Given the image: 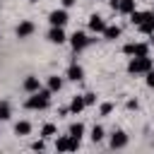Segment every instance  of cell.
Masks as SVG:
<instances>
[{
  "mask_svg": "<svg viewBox=\"0 0 154 154\" xmlns=\"http://www.w3.org/2000/svg\"><path fill=\"white\" fill-rule=\"evenodd\" d=\"M51 94H53L51 89H38V91H34V96L26 99V108H31V111H43V108H48Z\"/></svg>",
  "mask_w": 154,
  "mask_h": 154,
  "instance_id": "obj_1",
  "label": "cell"
},
{
  "mask_svg": "<svg viewBox=\"0 0 154 154\" xmlns=\"http://www.w3.org/2000/svg\"><path fill=\"white\" fill-rule=\"evenodd\" d=\"M128 70H130L132 75H140V72H147V70H152V58H149V55H135V58L130 60V65H128Z\"/></svg>",
  "mask_w": 154,
  "mask_h": 154,
  "instance_id": "obj_2",
  "label": "cell"
},
{
  "mask_svg": "<svg viewBox=\"0 0 154 154\" xmlns=\"http://www.w3.org/2000/svg\"><path fill=\"white\" fill-rule=\"evenodd\" d=\"M77 147H79V140L77 137H70L67 135V137H58L55 140V149L58 152H75Z\"/></svg>",
  "mask_w": 154,
  "mask_h": 154,
  "instance_id": "obj_3",
  "label": "cell"
},
{
  "mask_svg": "<svg viewBox=\"0 0 154 154\" xmlns=\"http://www.w3.org/2000/svg\"><path fill=\"white\" fill-rule=\"evenodd\" d=\"M91 41H94V38H87V34H82V31H75V34L70 36V43H72V48H75V51H82V48H87Z\"/></svg>",
  "mask_w": 154,
  "mask_h": 154,
  "instance_id": "obj_4",
  "label": "cell"
},
{
  "mask_svg": "<svg viewBox=\"0 0 154 154\" xmlns=\"http://www.w3.org/2000/svg\"><path fill=\"white\" fill-rule=\"evenodd\" d=\"M123 53H128V55H149V46L147 43H125Z\"/></svg>",
  "mask_w": 154,
  "mask_h": 154,
  "instance_id": "obj_5",
  "label": "cell"
},
{
  "mask_svg": "<svg viewBox=\"0 0 154 154\" xmlns=\"http://www.w3.org/2000/svg\"><path fill=\"white\" fill-rule=\"evenodd\" d=\"M48 22H51V26H65V24H67V12H65V7H63V10H53V12L48 14Z\"/></svg>",
  "mask_w": 154,
  "mask_h": 154,
  "instance_id": "obj_6",
  "label": "cell"
},
{
  "mask_svg": "<svg viewBox=\"0 0 154 154\" xmlns=\"http://www.w3.org/2000/svg\"><path fill=\"white\" fill-rule=\"evenodd\" d=\"M142 34H154V12H144V19L137 24Z\"/></svg>",
  "mask_w": 154,
  "mask_h": 154,
  "instance_id": "obj_7",
  "label": "cell"
},
{
  "mask_svg": "<svg viewBox=\"0 0 154 154\" xmlns=\"http://www.w3.org/2000/svg\"><path fill=\"white\" fill-rule=\"evenodd\" d=\"M125 144H128V135H125L123 130H116V132L111 135V147H113V149H123Z\"/></svg>",
  "mask_w": 154,
  "mask_h": 154,
  "instance_id": "obj_8",
  "label": "cell"
},
{
  "mask_svg": "<svg viewBox=\"0 0 154 154\" xmlns=\"http://www.w3.org/2000/svg\"><path fill=\"white\" fill-rule=\"evenodd\" d=\"M31 34H34V22H29V19L19 22V26H17V36H19V38H26V36H31Z\"/></svg>",
  "mask_w": 154,
  "mask_h": 154,
  "instance_id": "obj_9",
  "label": "cell"
},
{
  "mask_svg": "<svg viewBox=\"0 0 154 154\" xmlns=\"http://www.w3.org/2000/svg\"><path fill=\"white\" fill-rule=\"evenodd\" d=\"M67 36H65V31H63V26H53L51 31H48V41H53V43H63Z\"/></svg>",
  "mask_w": 154,
  "mask_h": 154,
  "instance_id": "obj_10",
  "label": "cell"
},
{
  "mask_svg": "<svg viewBox=\"0 0 154 154\" xmlns=\"http://www.w3.org/2000/svg\"><path fill=\"white\" fill-rule=\"evenodd\" d=\"M89 29H91V31H103V29H106V22H103L99 14H91V17H89Z\"/></svg>",
  "mask_w": 154,
  "mask_h": 154,
  "instance_id": "obj_11",
  "label": "cell"
},
{
  "mask_svg": "<svg viewBox=\"0 0 154 154\" xmlns=\"http://www.w3.org/2000/svg\"><path fill=\"white\" fill-rule=\"evenodd\" d=\"M67 77H70L72 82H79V79L84 77V70H82L79 65H70V67H67Z\"/></svg>",
  "mask_w": 154,
  "mask_h": 154,
  "instance_id": "obj_12",
  "label": "cell"
},
{
  "mask_svg": "<svg viewBox=\"0 0 154 154\" xmlns=\"http://www.w3.org/2000/svg\"><path fill=\"white\" fill-rule=\"evenodd\" d=\"M24 89H26V91H31V94H34V91H38V89H41L38 77H26V79H24Z\"/></svg>",
  "mask_w": 154,
  "mask_h": 154,
  "instance_id": "obj_13",
  "label": "cell"
},
{
  "mask_svg": "<svg viewBox=\"0 0 154 154\" xmlns=\"http://www.w3.org/2000/svg\"><path fill=\"white\" fill-rule=\"evenodd\" d=\"M14 132H17V135H29V132H31V123H26V120H19V123L14 125Z\"/></svg>",
  "mask_w": 154,
  "mask_h": 154,
  "instance_id": "obj_14",
  "label": "cell"
},
{
  "mask_svg": "<svg viewBox=\"0 0 154 154\" xmlns=\"http://www.w3.org/2000/svg\"><path fill=\"white\" fill-rule=\"evenodd\" d=\"M101 34H103L106 38H111V41H113V38H118V36H120V26H106Z\"/></svg>",
  "mask_w": 154,
  "mask_h": 154,
  "instance_id": "obj_15",
  "label": "cell"
},
{
  "mask_svg": "<svg viewBox=\"0 0 154 154\" xmlns=\"http://www.w3.org/2000/svg\"><path fill=\"white\" fill-rule=\"evenodd\" d=\"M82 135H84V125H82V123H72V125H70V137H77V140H79Z\"/></svg>",
  "mask_w": 154,
  "mask_h": 154,
  "instance_id": "obj_16",
  "label": "cell"
},
{
  "mask_svg": "<svg viewBox=\"0 0 154 154\" xmlns=\"http://www.w3.org/2000/svg\"><path fill=\"white\" fill-rule=\"evenodd\" d=\"M135 10V0H120V5H118V12H125V14H130Z\"/></svg>",
  "mask_w": 154,
  "mask_h": 154,
  "instance_id": "obj_17",
  "label": "cell"
},
{
  "mask_svg": "<svg viewBox=\"0 0 154 154\" xmlns=\"http://www.w3.org/2000/svg\"><path fill=\"white\" fill-rule=\"evenodd\" d=\"M10 116H12L10 103H7V101H0V120H10Z\"/></svg>",
  "mask_w": 154,
  "mask_h": 154,
  "instance_id": "obj_18",
  "label": "cell"
},
{
  "mask_svg": "<svg viewBox=\"0 0 154 154\" xmlns=\"http://www.w3.org/2000/svg\"><path fill=\"white\" fill-rule=\"evenodd\" d=\"M60 87H63V79H60V77H55V75L48 77V89H51V91H60Z\"/></svg>",
  "mask_w": 154,
  "mask_h": 154,
  "instance_id": "obj_19",
  "label": "cell"
},
{
  "mask_svg": "<svg viewBox=\"0 0 154 154\" xmlns=\"http://www.w3.org/2000/svg\"><path fill=\"white\" fill-rule=\"evenodd\" d=\"M82 108H84V99H82V96H75L72 103H70V111H72V113H79Z\"/></svg>",
  "mask_w": 154,
  "mask_h": 154,
  "instance_id": "obj_20",
  "label": "cell"
},
{
  "mask_svg": "<svg viewBox=\"0 0 154 154\" xmlns=\"http://www.w3.org/2000/svg\"><path fill=\"white\" fill-rule=\"evenodd\" d=\"M91 140H94V142H101V140H103V128H101V125H94V128H91Z\"/></svg>",
  "mask_w": 154,
  "mask_h": 154,
  "instance_id": "obj_21",
  "label": "cell"
},
{
  "mask_svg": "<svg viewBox=\"0 0 154 154\" xmlns=\"http://www.w3.org/2000/svg\"><path fill=\"white\" fill-rule=\"evenodd\" d=\"M41 135H43V137H53V135H55V125H53V123H46V125L41 128Z\"/></svg>",
  "mask_w": 154,
  "mask_h": 154,
  "instance_id": "obj_22",
  "label": "cell"
},
{
  "mask_svg": "<svg viewBox=\"0 0 154 154\" xmlns=\"http://www.w3.org/2000/svg\"><path fill=\"white\" fill-rule=\"evenodd\" d=\"M142 19H144V12H135V10H132V12H130V22H132V24H135V26H137V24H140V22H142Z\"/></svg>",
  "mask_w": 154,
  "mask_h": 154,
  "instance_id": "obj_23",
  "label": "cell"
},
{
  "mask_svg": "<svg viewBox=\"0 0 154 154\" xmlns=\"http://www.w3.org/2000/svg\"><path fill=\"white\" fill-rule=\"evenodd\" d=\"M82 99H84V106H91V103L96 101V94H91V91H89V94H82Z\"/></svg>",
  "mask_w": 154,
  "mask_h": 154,
  "instance_id": "obj_24",
  "label": "cell"
},
{
  "mask_svg": "<svg viewBox=\"0 0 154 154\" xmlns=\"http://www.w3.org/2000/svg\"><path fill=\"white\" fill-rule=\"evenodd\" d=\"M113 111V103H101V116H108Z\"/></svg>",
  "mask_w": 154,
  "mask_h": 154,
  "instance_id": "obj_25",
  "label": "cell"
},
{
  "mask_svg": "<svg viewBox=\"0 0 154 154\" xmlns=\"http://www.w3.org/2000/svg\"><path fill=\"white\" fill-rule=\"evenodd\" d=\"M43 147H46V144H43V140H36V142L31 144V149H36V152H41Z\"/></svg>",
  "mask_w": 154,
  "mask_h": 154,
  "instance_id": "obj_26",
  "label": "cell"
},
{
  "mask_svg": "<svg viewBox=\"0 0 154 154\" xmlns=\"http://www.w3.org/2000/svg\"><path fill=\"white\" fill-rule=\"evenodd\" d=\"M147 84L154 87V70H147Z\"/></svg>",
  "mask_w": 154,
  "mask_h": 154,
  "instance_id": "obj_27",
  "label": "cell"
},
{
  "mask_svg": "<svg viewBox=\"0 0 154 154\" xmlns=\"http://www.w3.org/2000/svg\"><path fill=\"white\" fill-rule=\"evenodd\" d=\"M108 5H111V10H116V12H118V5H120V0H111Z\"/></svg>",
  "mask_w": 154,
  "mask_h": 154,
  "instance_id": "obj_28",
  "label": "cell"
},
{
  "mask_svg": "<svg viewBox=\"0 0 154 154\" xmlns=\"http://www.w3.org/2000/svg\"><path fill=\"white\" fill-rule=\"evenodd\" d=\"M75 5V0H63V7H72Z\"/></svg>",
  "mask_w": 154,
  "mask_h": 154,
  "instance_id": "obj_29",
  "label": "cell"
},
{
  "mask_svg": "<svg viewBox=\"0 0 154 154\" xmlns=\"http://www.w3.org/2000/svg\"><path fill=\"white\" fill-rule=\"evenodd\" d=\"M29 2H38V0H29Z\"/></svg>",
  "mask_w": 154,
  "mask_h": 154,
  "instance_id": "obj_30",
  "label": "cell"
}]
</instances>
